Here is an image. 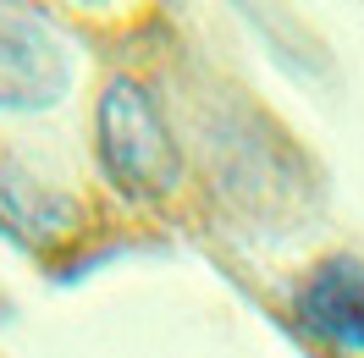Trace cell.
Wrapping results in <instances>:
<instances>
[{"mask_svg":"<svg viewBox=\"0 0 364 358\" xmlns=\"http://www.w3.org/2000/svg\"><path fill=\"white\" fill-rule=\"evenodd\" d=\"M94 149L116 193L127 199H166L182 177V149L155 94L138 77H111L94 105Z\"/></svg>","mask_w":364,"mask_h":358,"instance_id":"obj_1","label":"cell"},{"mask_svg":"<svg viewBox=\"0 0 364 358\" xmlns=\"http://www.w3.org/2000/svg\"><path fill=\"white\" fill-rule=\"evenodd\" d=\"M77 77L67 33L28 0H0V111H50Z\"/></svg>","mask_w":364,"mask_h":358,"instance_id":"obj_2","label":"cell"},{"mask_svg":"<svg viewBox=\"0 0 364 358\" xmlns=\"http://www.w3.org/2000/svg\"><path fill=\"white\" fill-rule=\"evenodd\" d=\"M293 331L326 358H364V259H320L293 287Z\"/></svg>","mask_w":364,"mask_h":358,"instance_id":"obj_3","label":"cell"},{"mask_svg":"<svg viewBox=\"0 0 364 358\" xmlns=\"http://www.w3.org/2000/svg\"><path fill=\"white\" fill-rule=\"evenodd\" d=\"M77 226H83V204L72 199L67 188L33 177L23 166L0 171V232L6 237H17L33 254H50L55 243H67Z\"/></svg>","mask_w":364,"mask_h":358,"instance_id":"obj_4","label":"cell"}]
</instances>
